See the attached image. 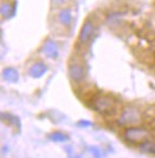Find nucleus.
Wrapping results in <instances>:
<instances>
[{
    "label": "nucleus",
    "mask_w": 155,
    "mask_h": 158,
    "mask_svg": "<svg viewBox=\"0 0 155 158\" xmlns=\"http://www.w3.org/2000/svg\"><path fill=\"white\" fill-rule=\"evenodd\" d=\"M93 107L101 114H111L116 109V102L109 94H98L93 100Z\"/></svg>",
    "instance_id": "f257e3e1"
},
{
    "label": "nucleus",
    "mask_w": 155,
    "mask_h": 158,
    "mask_svg": "<svg viewBox=\"0 0 155 158\" xmlns=\"http://www.w3.org/2000/svg\"><path fill=\"white\" fill-rule=\"evenodd\" d=\"M123 137L131 144L142 145L143 143L149 140V131L143 127H139V126H130L124 130Z\"/></svg>",
    "instance_id": "f03ea898"
},
{
    "label": "nucleus",
    "mask_w": 155,
    "mask_h": 158,
    "mask_svg": "<svg viewBox=\"0 0 155 158\" xmlns=\"http://www.w3.org/2000/svg\"><path fill=\"white\" fill-rule=\"evenodd\" d=\"M141 122V114L139 110L134 106L126 107L121 113V117L118 119V124L124 126H135Z\"/></svg>",
    "instance_id": "7ed1b4c3"
},
{
    "label": "nucleus",
    "mask_w": 155,
    "mask_h": 158,
    "mask_svg": "<svg viewBox=\"0 0 155 158\" xmlns=\"http://www.w3.org/2000/svg\"><path fill=\"white\" fill-rule=\"evenodd\" d=\"M95 28H96V26H95L93 19L89 18V19H87L83 23L81 31H80V35H78V41H80V44L87 45V44H89V43L91 41V39L94 38Z\"/></svg>",
    "instance_id": "20e7f679"
},
{
    "label": "nucleus",
    "mask_w": 155,
    "mask_h": 158,
    "mask_svg": "<svg viewBox=\"0 0 155 158\" xmlns=\"http://www.w3.org/2000/svg\"><path fill=\"white\" fill-rule=\"evenodd\" d=\"M69 76L74 81L80 83L83 79L85 78V69L84 66L78 64V63H74L69 65Z\"/></svg>",
    "instance_id": "39448f33"
},
{
    "label": "nucleus",
    "mask_w": 155,
    "mask_h": 158,
    "mask_svg": "<svg viewBox=\"0 0 155 158\" xmlns=\"http://www.w3.org/2000/svg\"><path fill=\"white\" fill-rule=\"evenodd\" d=\"M43 52L44 54L51 58V59H54L58 57V47H57V44L54 43V40L51 39H47L44 45H43Z\"/></svg>",
    "instance_id": "423d86ee"
},
{
    "label": "nucleus",
    "mask_w": 155,
    "mask_h": 158,
    "mask_svg": "<svg viewBox=\"0 0 155 158\" xmlns=\"http://www.w3.org/2000/svg\"><path fill=\"white\" fill-rule=\"evenodd\" d=\"M47 71V67L44 63H36L30 67L28 70V74L32 78H41L44 76V73Z\"/></svg>",
    "instance_id": "0eeeda50"
},
{
    "label": "nucleus",
    "mask_w": 155,
    "mask_h": 158,
    "mask_svg": "<svg viewBox=\"0 0 155 158\" xmlns=\"http://www.w3.org/2000/svg\"><path fill=\"white\" fill-rule=\"evenodd\" d=\"M14 10H15V2H10L8 0H2L0 12L4 18H10L14 13Z\"/></svg>",
    "instance_id": "6e6552de"
},
{
    "label": "nucleus",
    "mask_w": 155,
    "mask_h": 158,
    "mask_svg": "<svg viewBox=\"0 0 155 158\" xmlns=\"http://www.w3.org/2000/svg\"><path fill=\"white\" fill-rule=\"evenodd\" d=\"M72 13L69 8H64L62 10L61 13L58 14V20L61 23L63 26H70L72 24Z\"/></svg>",
    "instance_id": "1a4fd4ad"
},
{
    "label": "nucleus",
    "mask_w": 155,
    "mask_h": 158,
    "mask_svg": "<svg viewBox=\"0 0 155 158\" xmlns=\"http://www.w3.org/2000/svg\"><path fill=\"white\" fill-rule=\"evenodd\" d=\"M2 76H4V79L10 81V83H17L18 79H19V74L18 72L12 69V67H7L2 71Z\"/></svg>",
    "instance_id": "9d476101"
},
{
    "label": "nucleus",
    "mask_w": 155,
    "mask_h": 158,
    "mask_svg": "<svg viewBox=\"0 0 155 158\" xmlns=\"http://www.w3.org/2000/svg\"><path fill=\"white\" fill-rule=\"evenodd\" d=\"M140 149H141V151L147 152V153H155V142L148 140V142L140 145Z\"/></svg>",
    "instance_id": "9b49d317"
},
{
    "label": "nucleus",
    "mask_w": 155,
    "mask_h": 158,
    "mask_svg": "<svg viewBox=\"0 0 155 158\" xmlns=\"http://www.w3.org/2000/svg\"><path fill=\"white\" fill-rule=\"evenodd\" d=\"M49 137H50L51 140H54V142H65V140H67V135H64L63 132H59V131L51 133Z\"/></svg>",
    "instance_id": "f8f14e48"
},
{
    "label": "nucleus",
    "mask_w": 155,
    "mask_h": 158,
    "mask_svg": "<svg viewBox=\"0 0 155 158\" xmlns=\"http://www.w3.org/2000/svg\"><path fill=\"white\" fill-rule=\"evenodd\" d=\"M52 1V4H54V5H62L65 0H51Z\"/></svg>",
    "instance_id": "ddd939ff"
}]
</instances>
